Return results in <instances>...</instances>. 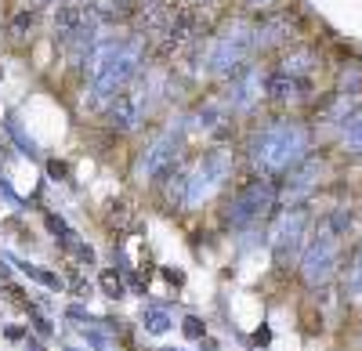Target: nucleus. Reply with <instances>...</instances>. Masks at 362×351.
<instances>
[{"mask_svg": "<svg viewBox=\"0 0 362 351\" xmlns=\"http://www.w3.org/2000/svg\"><path fill=\"white\" fill-rule=\"evenodd\" d=\"M247 153H250L254 174L283 178L286 170H293L300 160L312 156V131L308 124L293 120V116H279V120H268L264 127L254 131Z\"/></svg>", "mask_w": 362, "mask_h": 351, "instance_id": "obj_1", "label": "nucleus"}, {"mask_svg": "<svg viewBox=\"0 0 362 351\" xmlns=\"http://www.w3.org/2000/svg\"><path fill=\"white\" fill-rule=\"evenodd\" d=\"M250 54H254V22L232 18L210 37V44L203 51V73L228 80L250 62Z\"/></svg>", "mask_w": 362, "mask_h": 351, "instance_id": "obj_2", "label": "nucleus"}, {"mask_svg": "<svg viewBox=\"0 0 362 351\" xmlns=\"http://www.w3.org/2000/svg\"><path fill=\"white\" fill-rule=\"evenodd\" d=\"M145 66V40L141 37H131L119 44V51L109 58V62L90 76V87H87V102L95 105V109H105L124 87H131L138 80Z\"/></svg>", "mask_w": 362, "mask_h": 351, "instance_id": "obj_3", "label": "nucleus"}, {"mask_svg": "<svg viewBox=\"0 0 362 351\" xmlns=\"http://www.w3.org/2000/svg\"><path fill=\"white\" fill-rule=\"evenodd\" d=\"M232 170H235L232 149H225V145H210V149L196 160V167L189 170L185 207H203V203H210L232 182Z\"/></svg>", "mask_w": 362, "mask_h": 351, "instance_id": "obj_4", "label": "nucleus"}, {"mask_svg": "<svg viewBox=\"0 0 362 351\" xmlns=\"http://www.w3.org/2000/svg\"><path fill=\"white\" fill-rule=\"evenodd\" d=\"M98 29H102V22H98V15H95L90 4H80V0H62V4H58V11H54V40L69 54L83 58L90 47H95Z\"/></svg>", "mask_w": 362, "mask_h": 351, "instance_id": "obj_5", "label": "nucleus"}, {"mask_svg": "<svg viewBox=\"0 0 362 351\" xmlns=\"http://www.w3.org/2000/svg\"><path fill=\"white\" fill-rule=\"evenodd\" d=\"M185 138H189V124H185V116H177V120H170L153 141L145 145V153L138 160V178L141 182H163L167 174H174Z\"/></svg>", "mask_w": 362, "mask_h": 351, "instance_id": "obj_6", "label": "nucleus"}, {"mask_svg": "<svg viewBox=\"0 0 362 351\" xmlns=\"http://www.w3.org/2000/svg\"><path fill=\"white\" fill-rule=\"evenodd\" d=\"M279 203V185H276V178H257L254 182H247L243 189H239L235 196H232V203H228V225L232 228H250V225H257L272 207Z\"/></svg>", "mask_w": 362, "mask_h": 351, "instance_id": "obj_7", "label": "nucleus"}, {"mask_svg": "<svg viewBox=\"0 0 362 351\" xmlns=\"http://www.w3.org/2000/svg\"><path fill=\"white\" fill-rule=\"evenodd\" d=\"M337 261H341V232L326 221L315 232V239L305 246V257H300V275H305L308 286H322L329 275L337 272Z\"/></svg>", "mask_w": 362, "mask_h": 351, "instance_id": "obj_8", "label": "nucleus"}, {"mask_svg": "<svg viewBox=\"0 0 362 351\" xmlns=\"http://www.w3.org/2000/svg\"><path fill=\"white\" fill-rule=\"evenodd\" d=\"M264 69L257 62H247L235 76H228V91L221 95L225 105L232 109V116H250L261 102H264Z\"/></svg>", "mask_w": 362, "mask_h": 351, "instance_id": "obj_9", "label": "nucleus"}, {"mask_svg": "<svg viewBox=\"0 0 362 351\" xmlns=\"http://www.w3.org/2000/svg\"><path fill=\"white\" fill-rule=\"evenodd\" d=\"M264 98L276 109H300V105L315 102V80L290 76L283 69H272L264 76Z\"/></svg>", "mask_w": 362, "mask_h": 351, "instance_id": "obj_10", "label": "nucleus"}, {"mask_svg": "<svg viewBox=\"0 0 362 351\" xmlns=\"http://www.w3.org/2000/svg\"><path fill=\"white\" fill-rule=\"evenodd\" d=\"M148 109H153V102H148V91L145 87H124L109 105H105V124L112 127V131H119V134H127V131H134L145 116H148Z\"/></svg>", "mask_w": 362, "mask_h": 351, "instance_id": "obj_11", "label": "nucleus"}, {"mask_svg": "<svg viewBox=\"0 0 362 351\" xmlns=\"http://www.w3.org/2000/svg\"><path fill=\"white\" fill-rule=\"evenodd\" d=\"M305 232H308V210L300 207H283L276 225H272V250L279 261H290L300 246H305Z\"/></svg>", "mask_w": 362, "mask_h": 351, "instance_id": "obj_12", "label": "nucleus"}, {"mask_svg": "<svg viewBox=\"0 0 362 351\" xmlns=\"http://www.w3.org/2000/svg\"><path fill=\"white\" fill-rule=\"evenodd\" d=\"M297 37V18L279 8L261 15V22H254V51H286Z\"/></svg>", "mask_w": 362, "mask_h": 351, "instance_id": "obj_13", "label": "nucleus"}, {"mask_svg": "<svg viewBox=\"0 0 362 351\" xmlns=\"http://www.w3.org/2000/svg\"><path fill=\"white\" fill-rule=\"evenodd\" d=\"M279 182H283L279 196L286 199V207H300V203H305L319 189V182H322V160L312 153L308 160H300L293 170H286Z\"/></svg>", "mask_w": 362, "mask_h": 351, "instance_id": "obj_14", "label": "nucleus"}, {"mask_svg": "<svg viewBox=\"0 0 362 351\" xmlns=\"http://www.w3.org/2000/svg\"><path fill=\"white\" fill-rule=\"evenodd\" d=\"M192 40H196V8L181 4V8L170 11V22H167L163 33L156 37V47H160L163 58H170V54H181Z\"/></svg>", "mask_w": 362, "mask_h": 351, "instance_id": "obj_15", "label": "nucleus"}, {"mask_svg": "<svg viewBox=\"0 0 362 351\" xmlns=\"http://www.w3.org/2000/svg\"><path fill=\"white\" fill-rule=\"evenodd\" d=\"M189 134H203V138H221L232 124V109L225 105V98H206L196 112L185 116Z\"/></svg>", "mask_w": 362, "mask_h": 351, "instance_id": "obj_16", "label": "nucleus"}, {"mask_svg": "<svg viewBox=\"0 0 362 351\" xmlns=\"http://www.w3.org/2000/svg\"><path fill=\"white\" fill-rule=\"evenodd\" d=\"M319 66H322V54H319L312 44H290L286 51H279V66H276V69H283V73H290V76L312 80Z\"/></svg>", "mask_w": 362, "mask_h": 351, "instance_id": "obj_17", "label": "nucleus"}, {"mask_svg": "<svg viewBox=\"0 0 362 351\" xmlns=\"http://www.w3.org/2000/svg\"><path fill=\"white\" fill-rule=\"evenodd\" d=\"M334 131H337V145H341V149H344L351 160H362V102L344 116Z\"/></svg>", "mask_w": 362, "mask_h": 351, "instance_id": "obj_18", "label": "nucleus"}, {"mask_svg": "<svg viewBox=\"0 0 362 351\" xmlns=\"http://www.w3.org/2000/svg\"><path fill=\"white\" fill-rule=\"evenodd\" d=\"M145 330L156 333V337L167 333V330H170V311H167V308H148V311H145Z\"/></svg>", "mask_w": 362, "mask_h": 351, "instance_id": "obj_19", "label": "nucleus"}, {"mask_svg": "<svg viewBox=\"0 0 362 351\" xmlns=\"http://www.w3.org/2000/svg\"><path fill=\"white\" fill-rule=\"evenodd\" d=\"M37 25V11H29V8H22L15 18H11V37L15 40H22V37H29V29Z\"/></svg>", "mask_w": 362, "mask_h": 351, "instance_id": "obj_20", "label": "nucleus"}, {"mask_svg": "<svg viewBox=\"0 0 362 351\" xmlns=\"http://www.w3.org/2000/svg\"><path fill=\"white\" fill-rule=\"evenodd\" d=\"M243 4H247L250 11H261V15H268V11H279V8H283V0H243Z\"/></svg>", "mask_w": 362, "mask_h": 351, "instance_id": "obj_21", "label": "nucleus"}, {"mask_svg": "<svg viewBox=\"0 0 362 351\" xmlns=\"http://www.w3.org/2000/svg\"><path fill=\"white\" fill-rule=\"evenodd\" d=\"M102 286H105V294H109V297H119V294H124V286H119V279H116L112 272L102 275Z\"/></svg>", "mask_w": 362, "mask_h": 351, "instance_id": "obj_22", "label": "nucleus"}, {"mask_svg": "<svg viewBox=\"0 0 362 351\" xmlns=\"http://www.w3.org/2000/svg\"><path fill=\"white\" fill-rule=\"evenodd\" d=\"M351 286H362V250H358V257H355V265H351Z\"/></svg>", "mask_w": 362, "mask_h": 351, "instance_id": "obj_23", "label": "nucleus"}, {"mask_svg": "<svg viewBox=\"0 0 362 351\" xmlns=\"http://www.w3.org/2000/svg\"><path fill=\"white\" fill-rule=\"evenodd\" d=\"M185 4L199 11V8H214V4H221V0H185Z\"/></svg>", "mask_w": 362, "mask_h": 351, "instance_id": "obj_24", "label": "nucleus"}, {"mask_svg": "<svg viewBox=\"0 0 362 351\" xmlns=\"http://www.w3.org/2000/svg\"><path fill=\"white\" fill-rule=\"evenodd\" d=\"M185 323H189V326H185V330H189V333H192V337H199V333H203V330H199V319H185Z\"/></svg>", "mask_w": 362, "mask_h": 351, "instance_id": "obj_25", "label": "nucleus"}]
</instances>
